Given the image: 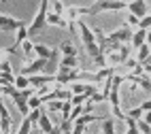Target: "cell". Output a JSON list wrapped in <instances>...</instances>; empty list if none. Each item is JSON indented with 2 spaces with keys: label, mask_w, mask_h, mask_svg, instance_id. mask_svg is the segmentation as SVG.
I'll use <instances>...</instances> for the list:
<instances>
[{
  "label": "cell",
  "mask_w": 151,
  "mask_h": 134,
  "mask_svg": "<svg viewBox=\"0 0 151 134\" xmlns=\"http://www.w3.org/2000/svg\"><path fill=\"white\" fill-rule=\"evenodd\" d=\"M89 13V6H79V4H73V6H66V13L64 17L68 19V24H79V17H83Z\"/></svg>",
  "instance_id": "8992f818"
},
{
  "label": "cell",
  "mask_w": 151,
  "mask_h": 134,
  "mask_svg": "<svg viewBox=\"0 0 151 134\" xmlns=\"http://www.w3.org/2000/svg\"><path fill=\"white\" fill-rule=\"evenodd\" d=\"M15 75L13 73H2V77H0V83H6V85H15Z\"/></svg>",
  "instance_id": "f546056e"
},
{
  "label": "cell",
  "mask_w": 151,
  "mask_h": 134,
  "mask_svg": "<svg viewBox=\"0 0 151 134\" xmlns=\"http://www.w3.org/2000/svg\"><path fill=\"white\" fill-rule=\"evenodd\" d=\"M0 70H2V73H13L11 62H9V58H6V51H2V62H0Z\"/></svg>",
  "instance_id": "4316f807"
},
{
  "label": "cell",
  "mask_w": 151,
  "mask_h": 134,
  "mask_svg": "<svg viewBox=\"0 0 151 134\" xmlns=\"http://www.w3.org/2000/svg\"><path fill=\"white\" fill-rule=\"evenodd\" d=\"M36 43H32V40H24L22 43V58L26 60V62H32V60H36Z\"/></svg>",
  "instance_id": "30bf717a"
},
{
  "label": "cell",
  "mask_w": 151,
  "mask_h": 134,
  "mask_svg": "<svg viewBox=\"0 0 151 134\" xmlns=\"http://www.w3.org/2000/svg\"><path fill=\"white\" fill-rule=\"evenodd\" d=\"M60 51H62V55H77V47L70 43V40H64V43L60 45Z\"/></svg>",
  "instance_id": "7402d4cb"
},
{
  "label": "cell",
  "mask_w": 151,
  "mask_h": 134,
  "mask_svg": "<svg viewBox=\"0 0 151 134\" xmlns=\"http://www.w3.org/2000/svg\"><path fill=\"white\" fill-rule=\"evenodd\" d=\"M138 130L140 134H151V123H147L145 119H138Z\"/></svg>",
  "instance_id": "1f68e13d"
},
{
  "label": "cell",
  "mask_w": 151,
  "mask_h": 134,
  "mask_svg": "<svg viewBox=\"0 0 151 134\" xmlns=\"http://www.w3.org/2000/svg\"><path fill=\"white\" fill-rule=\"evenodd\" d=\"M126 26H130V28H140V17H136L134 13H128V17H126Z\"/></svg>",
  "instance_id": "484cf974"
},
{
  "label": "cell",
  "mask_w": 151,
  "mask_h": 134,
  "mask_svg": "<svg viewBox=\"0 0 151 134\" xmlns=\"http://www.w3.org/2000/svg\"><path fill=\"white\" fill-rule=\"evenodd\" d=\"M58 66H66V68H79V60L77 55H62Z\"/></svg>",
  "instance_id": "e0dca14e"
},
{
  "label": "cell",
  "mask_w": 151,
  "mask_h": 134,
  "mask_svg": "<svg viewBox=\"0 0 151 134\" xmlns=\"http://www.w3.org/2000/svg\"><path fill=\"white\" fill-rule=\"evenodd\" d=\"M89 100H92L94 104H98V102H104V100H106V96L102 94V91H96L94 96H89Z\"/></svg>",
  "instance_id": "836d02e7"
},
{
  "label": "cell",
  "mask_w": 151,
  "mask_h": 134,
  "mask_svg": "<svg viewBox=\"0 0 151 134\" xmlns=\"http://www.w3.org/2000/svg\"><path fill=\"white\" fill-rule=\"evenodd\" d=\"M124 9H128V0H96L89 6L87 15H98L102 11H124Z\"/></svg>",
  "instance_id": "6da1fadb"
},
{
  "label": "cell",
  "mask_w": 151,
  "mask_h": 134,
  "mask_svg": "<svg viewBox=\"0 0 151 134\" xmlns=\"http://www.w3.org/2000/svg\"><path fill=\"white\" fill-rule=\"evenodd\" d=\"M124 121H126V126H128V132H126V134H140V130H138V119L126 117Z\"/></svg>",
  "instance_id": "ffe728a7"
},
{
  "label": "cell",
  "mask_w": 151,
  "mask_h": 134,
  "mask_svg": "<svg viewBox=\"0 0 151 134\" xmlns=\"http://www.w3.org/2000/svg\"><path fill=\"white\" fill-rule=\"evenodd\" d=\"M128 13H134L136 17L143 19L147 15V2L145 0H130L128 2Z\"/></svg>",
  "instance_id": "ba28073f"
},
{
  "label": "cell",
  "mask_w": 151,
  "mask_h": 134,
  "mask_svg": "<svg viewBox=\"0 0 151 134\" xmlns=\"http://www.w3.org/2000/svg\"><path fill=\"white\" fill-rule=\"evenodd\" d=\"M45 109L51 113V115H62V109H64V100H49L47 104H45Z\"/></svg>",
  "instance_id": "5bb4252c"
},
{
  "label": "cell",
  "mask_w": 151,
  "mask_h": 134,
  "mask_svg": "<svg viewBox=\"0 0 151 134\" xmlns=\"http://www.w3.org/2000/svg\"><path fill=\"white\" fill-rule=\"evenodd\" d=\"M102 134H117L115 132V119H111V117L102 119Z\"/></svg>",
  "instance_id": "44dd1931"
},
{
  "label": "cell",
  "mask_w": 151,
  "mask_h": 134,
  "mask_svg": "<svg viewBox=\"0 0 151 134\" xmlns=\"http://www.w3.org/2000/svg\"><path fill=\"white\" fill-rule=\"evenodd\" d=\"M143 115H145V111H143V107H134V109H128V111H126V117L143 119Z\"/></svg>",
  "instance_id": "d4e9b609"
},
{
  "label": "cell",
  "mask_w": 151,
  "mask_h": 134,
  "mask_svg": "<svg viewBox=\"0 0 151 134\" xmlns=\"http://www.w3.org/2000/svg\"><path fill=\"white\" fill-rule=\"evenodd\" d=\"M0 126H2V134L11 132V113L4 107V102H2V107H0Z\"/></svg>",
  "instance_id": "4fadbf2b"
},
{
  "label": "cell",
  "mask_w": 151,
  "mask_h": 134,
  "mask_svg": "<svg viewBox=\"0 0 151 134\" xmlns=\"http://www.w3.org/2000/svg\"><path fill=\"white\" fill-rule=\"evenodd\" d=\"M51 11H55L58 15H64L66 13V6L62 4V0H51Z\"/></svg>",
  "instance_id": "83f0119b"
},
{
  "label": "cell",
  "mask_w": 151,
  "mask_h": 134,
  "mask_svg": "<svg viewBox=\"0 0 151 134\" xmlns=\"http://www.w3.org/2000/svg\"><path fill=\"white\" fill-rule=\"evenodd\" d=\"M36 58H45V60H49L51 58V53H53V47H49V45H43V43H36Z\"/></svg>",
  "instance_id": "2e32d148"
},
{
  "label": "cell",
  "mask_w": 151,
  "mask_h": 134,
  "mask_svg": "<svg viewBox=\"0 0 151 134\" xmlns=\"http://www.w3.org/2000/svg\"><path fill=\"white\" fill-rule=\"evenodd\" d=\"M15 87H17V89H28V87H32V83H30V77H26V75H17V79H15Z\"/></svg>",
  "instance_id": "603a6c76"
},
{
  "label": "cell",
  "mask_w": 151,
  "mask_h": 134,
  "mask_svg": "<svg viewBox=\"0 0 151 134\" xmlns=\"http://www.w3.org/2000/svg\"><path fill=\"white\" fill-rule=\"evenodd\" d=\"M0 91H2V98H4V96H9V98H11V96L15 94V91H17V87H15V85H6V83H2Z\"/></svg>",
  "instance_id": "4dcf8cb0"
},
{
  "label": "cell",
  "mask_w": 151,
  "mask_h": 134,
  "mask_svg": "<svg viewBox=\"0 0 151 134\" xmlns=\"http://www.w3.org/2000/svg\"><path fill=\"white\" fill-rule=\"evenodd\" d=\"M138 51V53H136V60L140 62V64H145V62H147V58L151 55V45H143V47H140V49H136Z\"/></svg>",
  "instance_id": "d6986e66"
},
{
  "label": "cell",
  "mask_w": 151,
  "mask_h": 134,
  "mask_svg": "<svg viewBox=\"0 0 151 134\" xmlns=\"http://www.w3.org/2000/svg\"><path fill=\"white\" fill-rule=\"evenodd\" d=\"M140 28H143V30H151V13H147L143 19H140Z\"/></svg>",
  "instance_id": "d6a6232c"
},
{
  "label": "cell",
  "mask_w": 151,
  "mask_h": 134,
  "mask_svg": "<svg viewBox=\"0 0 151 134\" xmlns=\"http://www.w3.org/2000/svg\"><path fill=\"white\" fill-rule=\"evenodd\" d=\"M89 85H92V83H81V81H75V83H70V91H73V94H87V91H89Z\"/></svg>",
  "instance_id": "ac0fdd59"
},
{
  "label": "cell",
  "mask_w": 151,
  "mask_h": 134,
  "mask_svg": "<svg viewBox=\"0 0 151 134\" xmlns=\"http://www.w3.org/2000/svg\"><path fill=\"white\" fill-rule=\"evenodd\" d=\"M147 45H151V30H147Z\"/></svg>",
  "instance_id": "f35d334b"
},
{
  "label": "cell",
  "mask_w": 151,
  "mask_h": 134,
  "mask_svg": "<svg viewBox=\"0 0 151 134\" xmlns=\"http://www.w3.org/2000/svg\"><path fill=\"white\" fill-rule=\"evenodd\" d=\"M47 24H49V26H58V28H68V19H66L64 15H58L55 11H49Z\"/></svg>",
  "instance_id": "8fae6325"
},
{
  "label": "cell",
  "mask_w": 151,
  "mask_h": 134,
  "mask_svg": "<svg viewBox=\"0 0 151 134\" xmlns=\"http://www.w3.org/2000/svg\"><path fill=\"white\" fill-rule=\"evenodd\" d=\"M22 26H26L22 19L11 17V15H6V13L0 15V28H2V32H17Z\"/></svg>",
  "instance_id": "5b68a950"
},
{
  "label": "cell",
  "mask_w": 151,
  "mask_h": 134,
  "mask_svg": "<svg viewBox=\"0 0 151 134\" xmlns=\"http://www.w3.org/2000/svg\"><path fill=\"white\" fill-rule=\"evenodd\" d=\"M47 62H49V60H45V58H36V60H32V62H28V64L22 68V75L32 77V75H41V73H45Z\"/></svg>",
  "instance_id": "277c9868"
},
{
  "label": "cell",
  "mask_w": 151,
  "mask_h": 134,
  "mask_svg": "<svg viewBox=\"0 0 151 134\" xmlns=\"http://www.w3.org/2000/svg\"><path fill=\"white\" fill-rule=\"evenodd\" d=\"M104 55H106V64L113 66V68H117L119 64H124V58H122L119 51H111V53H104Z\"/></svg>",
  "instance_id": "9a60e30c"
},
{
  "label": "cell",
  "mask_w": 151,
  "mask_h": 134,
  "mask_svg": "<svg viewBox=\"0 0 151 134\" xmlns=\"http://www.w3.org/2000/svg\"><path fill=\"white\" fill-rule=\"evenodd\" d=\"M143 119H145L147 123H151V111H147V113H145V115H143Z\"/></svg>",
  "instance_id": "74e56055"
},
{
  "label": "cell",
  "mask_w": 151,
  "mask_h": 134,
  "mask_svg": "<svg viewBox=\"0 0 151 134\" xmlns=\"http://www.w3.org/2000/svg\"><path fill=\"white\" fill-rule=\"evenodd\" d=\"M34 96V87H28V89H17L15 94L11 96L13 102H15V107L19 109V113H22V117H28L30 115V104H28V100Z\"/></svg>",
  "instance_id": "7a4b0ae2"
},
{
  "label": "cell",
  "mask_w": 151,
  "mask_h": 134,
  "mask_svg": "<svg viewBox=\"0 0 151 134\" xmlns=\"http://www.w3.org/2000/svg\"><path fill=\"white\" fill-rule=\"evenodd\" d=\"M145 43H147V30L136 28V30H134V34H132V43H130V45H132L134 49H140Z\"/></svg>",
  "instance_id": "7c38bea8"
},
{
  "label": "cell",
  "mask_w": 151,
  "mask_h": 134,
  "mask_svg": "<svg viewBox=\"0 0 151 134\" xmlns=\"http://www.w3.org/2000/svg\"><path fill=\"white\" fill-rule=\"evenodd\" d=\"M132 34H134V30L130 28V26H122V28L113 30L111 34H106V38H109V40H115V43L126 45V43H132Z\"/></svg>",
  "instance_id": "3957f363"
},
{
  "label": "cell",
  "mask_w": 151,
  "mask_h": 134,
  "mask_svg": "<svg viewBox=\"0 0 151 134\" xmlns=\"http://www.w3.org/2000/svg\"><path fill=\"white\" fill-rule=\"evenodd\" d=\"M94 107H96V104H94V102H92V100H87V102H85V104H83V109H85V113H94Z\"/></svg>",
  "instance_id": "d590c367"
},
{
  "label": "cell",
  "mask_w": 151,
  "mask_h": 134,
  "mask_svg": "<svg viewBox=\"0 0 151 134\" xmlns=\"http://www.w3.org/2000/svg\"><path fill=\"white\" fill-rule=\"evenodd\" d=\"M85 128H87V126H81V123H75V126H73V134H85Z\"/></svg>",
  "instance_id": "e575fe53"
},
{
  "label": "cell",
  "mask_w": 151,
  "mask_h": 134,
  "mask_svg": "<svg viewBox=\"0 0 151 134\" xmlns=\"http://www.w3.org/2000/svg\"><path fill=\"white\" fill-rule=\"evenodd\" d=\"M70 100H73V104L77 107V104H85V102L89 100V96H87V94H73V98H70Z\"/></svg>",
  "instance_id": "f1b7e54d"
},
{
  "label": "cell",
  "mask_w": 151,
  "mask_h": 134,
  "mask_svg": "<svg viewBox=\"0 0 151 134\" xmlns=\"http://www.w3.org/2000/svg\"><path fill=\"white\" fill-rule=\"evenodd\" d=\"M140 107H143V111H151V100H145V102H140Z\"/></svg>",
  "instance_id": "8d00e7d4"
},
{
  "label": "cell",
  "mask_w": 151,
  "mask_h": 134,
  "mask_svg": "<svg viewBox=\"0 0 151 134\" xmlns=\"http://www.w3.org/2000/svg\"><path fill=\"white\" fill-rule=\"evenodd\" d=\"M77 26H79V36H81V40H83V45H85V47H87V45H92V43H98V40H96V32L83 22V19H79V24H77Z\"/></svg>",
  "instance_id": "52a82bcc"
},
{
  "label": "cell",
  "mask_w": 151,
  "mask_h": 134,
  "mask_svg": "<svg viewBox=\"0 0 151 134\" xmlns=\"http://www.w3.org/2000/svg\"><path fill=\"white\" fill-rule=\"evenodd\" d=\"M32 128H34L32 119H30V117H24V119H22V126H19V130H17V134H30V132H32Z\"/></svg>",
  "instance_id": "cb8c5ba5"
},
{
  "label": "cell",
  "mask_w": 151,
  "mask_h": 134,
  "mask_svg": "<svg viewBox=\"0 0 151 134\" xmlns=\"http://www.w3.org/2000/svg\"><path fill=\"white\" fill-rule=\"evenodd\" d=\"M53 128H55V123H53L51 115H49V111L43 109V115H41V119H38V130H41L43 134H49Z\"/></svg>",
  "instance_id": "9c48e42d"
}]
</instances>
